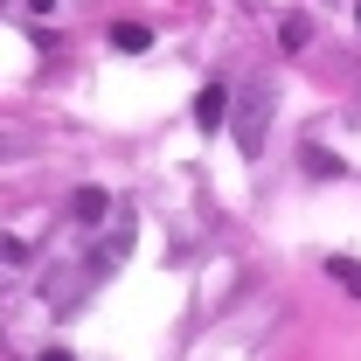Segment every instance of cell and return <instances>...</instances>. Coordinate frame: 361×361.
<instances>
[{"mask_svg":"<svg viewBox=\"0 0 361 361\" xmlns=\"http://www.w3.org/2000/svg\"><path fill=\"white\" fill-rule=\"evenodd\" d=\"M271 118H278V84H264V77L236 84V97H229V139H236V153H243V160H257V153H264Z\"/></svg>","mask_w":361,"mask_h":361,"instance_id":"obj_1","label":"cell"},{"mask_svg":"<svg viewBox=\"0 0 361 361\" xmlns=\"http://www.w3.org/2000/svg\"><path fill=\"white\" fill-rule=\"evenodd\" d=\"M104 209H111V202H104V188H77V202H70V216H77V223H104Z\"/></svg>","mask_w":361,"mask_h":361,"instance_id":"obj_4","label":"cell"},{"mask_svg":"<svg viewBox=\"0 0 361 361\" xmlns=\"http://www.w3.org/2000/svg\"><path fill=\"white\" fill-rule=\"evenodd\" d=\"M146 42H153V28H146V21H118V28H111V49H118V56H139Z\"/></svg>","mask_w":361,"mask_h":361,"instance_id":"obj_3","label":"cell"},{"mask_svg":"<svg viewBox=\"0 0 361 361\" xmlns=\"http://www.w3.org/2000/svg\"><path fill=\"white\" fill-rule=\"evenodd\" d=\"M278 49H306V21H285L278 28Z\"/></svg>","mask_w":361,"mask_h":361,"instance_id":"obj_6","label":"cell"},{"mask_svg":"<svg viewBox=\"0 0 361 361\" xmlns=\"http://www.w3.org/2000/svg\"><path fill=\"white\" fill-rule=\"evenodd\" d=\"M42 361H77V355H70V348H49V355Z\"/></svg>","mask_w":361,"mask_h":361,"instance_id":"obj_7","label":"cell"},{"mask_svg":"<svg viewBox=\"0 0 361 361\" xmlns=\"http://www.w3.org/2000/svg\"><path fill=\"white\" fill-rule=\"evenodd\" d=\"M28 7H35V14H49V7H56V0H28Z\"/></svg>","mask_w":361,"mask_h":361,"instance_id":"obj_8","label":"cell"},{"mask_svg":"<svg viewBox=\"0 0 361 361\" xmlns=\"http://www.w3.org/2000/svg\"><path fill=\"white\" fill-rule=\"evenodd\" d=\"M326 278H334V285H348V292L361 299V257H326Z\"/></svg>","mask_w":361,"mask_h":361,"instance_id":"obj_5","label":"cell"},{"mask_svg":"<svg viewBox=\"0 0 361 361\" xmlns=\"http://www.w3.org/2000/svg\"><path fill=\"white\" fill-rule=\"evenodd\" d=\"M355 21H361V7H355Z\"/></svg>","mask_w":361,"mask_h":361,"instance_id":"obj_9","label":"cell"},{"mask_svg":"<svg viewBox=\"0 0 361 361\" xmlns=\"http://www.w3.org/2000/svg\"><path fill=\"white\" fill-rule=\"evenodd\" d=\"M229 97H236L229 84H202V97H195V126L202 133H223L229 126Z\"/></svg>","mask_w":361,"mask_h":361,"instance_id":"obj_2","label":"cell"}]
</instances>
